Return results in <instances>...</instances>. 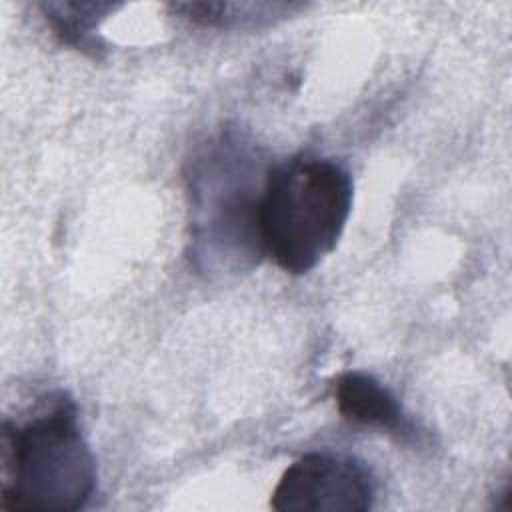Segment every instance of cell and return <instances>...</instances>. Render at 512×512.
<instances>
[{
	"instance_id": "obj_1",
	"label": "cell",
	"mask_w": 512,
	"mask_h": 512,
	"mask_svg": "<svg viewBox=\"0 0 512 512\" xmlns=\"http://www.w3.org/2000/svg\"><path fill=\"white\" fill-rule=\"evenodd\" d=\"M266 172L256 146L236 130L210 138L188 160L190 262L198 274L226 280L258 266Z\"/></svg>"
},
{
	"instance_id": "obj_2",
	"label": "cell",
	"mask_w": 512,
	"mask_h": 512,
	"mask_svg": "<svg viewBox=\"0 0 512 512\" xmlns=\"http://www.w3.org/2000/svg\"><path fill=\"white\" fill-rule=\"evenodd\" d=\"M2 508L72 512L96 490V462L82 434L74 400L58 390L18 422L4 420Z\"/></svg>"
},
{
	"instance_id": "obj_3",
	"label": "cell",
	"mask_w": 512,
	"mask_h": 512,
	"mask_svg": "<svg viewBox=\"0 0 512 512\" xmlns=\"http://www.w3.org/2000/svg\"><path fill=\"white\" fill-rule=\"evenodd\" d=\"M352 198L350 172L330 158L298 156L270 166L260 202L264 254L288 274L314 270L336 248Z\"/></svg>"
},
{
	"instance_id": "obj_4",
	"label": "cell",
	"mask_w": 512,
	"mask_h": 512,
	"mask_svg": "<svg viewBox=\"0 0 512 512\" xmlns=\"http://www.w3.org/2000/svg\"><path fill=\"white\" fill-rule=\"evenodd\" d=\"M374 502L368 468L346 454L308 452L278 480L270 508L278 512H364Z\"/></svg>"
},
{
	"instance_id": "obj_5",
	"label": "cell",
	"mask_w": 512,
	"mask_h": 512,
	"mask_svg": "<svg viewBox=\"0 0 512 512\" xmlns=\"http://www.w3.org/2000/svg\"><path fill=\"white\" fill-rule=\"evenodd\" d=\"M334 398L338 412L352 424L386 430L402 442L418 434L390 388L368 372L352 370L340 374L334 382Z\"/></svg>"
},
{
	"instance_id": "obj_6",
	"label": "cell",
	"mask_w": 512,
	"mask_h": 512,
	"mask_svg": "<svg viewBox=\"0 0 512 512\" xmlns=\"http://www.w3.org/2000/svg\"><path fill=\"white\" fill-rule=\"evenodd\" d=\"M120 8V4L110 2H42L40 10L60 38L62 44H68L92 58H100L106 50L98 38L100 22Z\"/></svg>"
},
{
	"instance_id": "obj_7",
	"label": "cell",
	"mask_w": 512,
	"mask_h": 512,
	"mask_svg": "<svg viewBox=\"0 0 512 512\" xmlns=\"http://www.w3.org/2000/svg\"><path fill=\"white\" fill-rule=\"evenodd\" d=\"M298 4H232V2H178L172 10L198 26H250L286 16Z\"/></svg>"
}]
</instances>
